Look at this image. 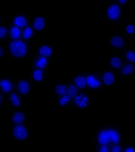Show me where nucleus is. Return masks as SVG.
Wrapping results in <instances>:
<instances>
[{
	"label": "nucleus",
	"instance_id": "f257e3e1",
	"mask_svg": "<svg viewBox=\"0 0 135 152\" xmlns=\"http://www.w3.org/2000/svg\"><path fill=\"white\" fill-rule=\"evenodd\" d=\"M30 56V41L19 39L9 41L5 57L10 60H26Z\"/></svg>",
	"mask_w": 135,
	"mask_h": 152
},
{
	"label": "nucleus",
	"instance_id": "f03ea898",
	"mask_svg": "<svg viewBox=\"0 0 135 152\" xmlns=\"http://www.w3.org/2000/svg\"><path fill=\"white\" fill-rule=\"evenodd\" d=\"M104 10V24H117L127 22L124 16L123 6L116 1L113 0L108 2Z\"/></svg>",
	"mask_w": 135,
	"mask_h": 152
},
{
	"label": "nucleus",
	"instance_id": "7ed1b4c3",
	"mask_svg": "<svg viewBox=\"0 0 135 152\" xmlns=\"http://www.w3.org/2000/svg\"><path fill=\"white\" fill-rule=\"evenodd\" d=\"M9 136L15 142L32 141V129L27 123L9 125Z\"/></svg>",
	"mask_w": 135,
	"mask_h": 152
},
{
	"label": "nucleus",
	"instance_id": "20e7f679",
	"mask_svg": "<svg viewBox=\"0 0 135 152\" xmlns=\"http://www.w3.org/2000/svg\"><path fill=\"white\" fill-rule=\"evenodd\" d=\"M87 87L91 92H101L105 88L99 71L84 72L81 74Z\"/></svg>",
	"mask_w": 135,
	"mask_h": 152
},
{
	"label": "nucleus",
	"instance_id": "39448f33",
	"mask_svg": "<svg viewBox=\"0 0 135 152\" xmlns=\"http://www.w3.org/2000/svg\"><path fill=\"white\" fill-rule=\"evenodd\" d=\"M13 89L21 96L23 101H27L32 94L30 83L25 78H12Z\"/></svg>",
	"mask_w": 135,
	"mask_h": 152
},
{
	"label": "nucleus",
	"instance_id": "423d86ee",
	"mask_svg": "<svg viewBox=\"0 0 135 152\" xmlns=\"http://www.w3.org/2000/svg\"><path fill=\"white\" fill-rule=\"evenodd\" d=\"M36 52L40 56L50 59L51 64L54 62V42H38L36 43Z\"/></svg>",
	"mask_w": 135,
	"mask_h": 152
},
{
	"label": "nucleus",
	"instance_id": "0eeeda50",
	"mask_svg": "<svg viewBox=\"0 0 135 152\" xmlns=\"http://www.w3.org/2000/svg\"><path fill=\"white\" fill-rule=\"evenodd\" d=\"M95 148L103 145H113L110 141V124L98 129L95 132Z\"/></svg>",
	"mask_w": 135,
	"mask_h": 152
},
{
	"label": "nucleus",
	"instance_id": "6e6552de",
	"mask_svg": "<svg viewBox=\"0 0 135 152\" xmlns=\"http://www.w3.org/2000/svg\"><path fill=\"white\" fill-rule=\"evenodd\" d=\"M32 18V16L30 14H27L24 10L22 12L15 10L10 16V23L20 28H23L30 24Z\"/></svg>",
	"mask_w": 135,
	"mask_h": 152
},
{
	"label": "nucleus",
	"instance_id": "1a4fd4ad",
	"mask_svg": "<svg viewBox=\"0 0 135 152\" xmlns=\"http://www.w3.org/2000/svg\"><path fill=\"white\" fill-rule=\"evenodd\" d=\"M72 105L77 110H90V97L85 91H79L73 99Z\"/></svg>",
	"mask_w": 135,
	"mask_h": 152
},
{
	"label": "nucleus",
	"instance_id": "9d476101",
	"mask_svg": "<svg viewBox=\"0 0 135 152\" xmlns=\"http://www.w3.org/2000/svg\"><path fill=\"white\" fill-rule=\"evenodd\" d=\"M30 24L37 34L45 32L49 26L48 19L45 15H38L32 17Z\"/></svg>",
	"mask_w": 135,
	"mask_h": 152
},
{
	"label": "nucleus",
	"instance_id": "9b49d317",
	"mask_svg": "<svg viewBox=\"0 0 135 152\" xmlns=\"http://www.w3.org/2000/svg\"><path fill=\"white\" fill-rule=\"evenodd\" d=\"M101 76V79L105 88L114 87L117 84L116 74L112 69H101L99 71Z\"/></svg>",
	"mask_w": 135,
	"mask_h": 152
},
{
	"label": "nucleus",
	"instance_id": "f8f14e48",
	"mask_svg": "<svg viewBox=\"0 0 135 152\" xmlns=\"http://www.w3.org/2000/svg\"><path fill=\"white\" fill-rule=\"evenodd\" d=\"M27 123L25 111L23 109H12L9 107V125Z\"/></svg>",
	"mask_w": 135,
	"mask_h": 152
},
{
	"label": "nucleus",
	"instance_id": "ddd939ff",
	"mask_svg": "<svg viewBox=\"0 0 135 152\" xmlns=\"http://www.w3.org/2000/svg\"><path fill=\"white\" fill-rule=\"evenodd\" d=\"M13 90L12 78L6 74H0V94L8 97Z\"/></svg>",
	"mask_w": 135,
	"mask_h": 152
},
{
	"label": "nucleus",
	"instance_id": "4468645a",
	"mask_svg": "<svg viewBox=\"0 0 135 152\" xmlns=\"http://www.w3.org/2000/svg\"><path fill=\"white\" fill-rule=\"evenodd\" d=\"M30 79L32 83H44L48 77L49 74L45 70L32 67L28 71Z\"/></svg>",
	"mask_w": 135,
	"mask_h": 152
},
{
	"label": "nucleus",
	"instance_id": "2eb2a0df",
	"mask_svg": "<svg viewBox=\"0 0 135 152\" xmlns=\"http://www.w3.org/2000/svg\"><path fill=\"white\" fill-rule=\"evenodd\" d=\"M50 64V59L40 56L35 51V54L32 56V67L45 70L49 74Z\"/></svg>",
	"mask_w": 135,
	"mask_h": 152
},
{
	"label": "nucleus",
	"instance_id": "dca6fc26",
	"mask_svg": "<svg viewBox=\"0 0 135 152\" xmlns=\"http://www.w3.org/2000/svg\"><path fill=\"white\" fill-rule=\"evenodd\" d=\"M126 37L121 33H114L109 39V42L113 50H123Z\"/></svg>",
	"mask_w": 135,
	"mask_h": 152
},
{
	"label": "nucleus",
	"instance_id": "f3484780",
	"mask_svg": "<svg viewBox=\"0 0 135 152\" xmlns=\"http://www.w3.org/2000/svg\"><path fill=\"white\" fill-rule=\"evenodd\" d=\"M110 141L112 145H121L123 144V136L121 129L116 125L110 124Z\"/></svg>",
	"mask_w": 135,
	"mask_h": 152
},
{
	"label": "nucleus",
	"instance_id": "a211bd4d",
	"mask_svg": "<svg viewBox=\"0 0 135 152\" xmlns=\"http://www.w3.org/2000/svg\"><path fill=\"white\" fill-rule=\"evenodd\" d=\"M21 30L22 28L12 23L9 24L7 26V36L4 42L21 39Z\"/></svg>",
	"mask_w": 135,
	"mask_h": 152
},
{
	"label": "nucleus",
	"instance_id": "6ab92c4d",
	"mask_svg": "<svg viewBox=\"0 0 135 152\" xmlns=\"http://www.w3.org/2000/svg\"><path fill=\"white\" fill-rule=\"evenodd\" d=\"M8 97L10 108L15 109L22 108L23 99L21 96L19 95L16 91L13 89Z\"/></svg>",
	"mask_w": 135,
	"mask_h": 152
},
{
	"label": "nucleus",
	"instance_id": "aec40b11",
	"mask_svg": "<svg viewBox=\"0 0 135 152\" xmlns=\"http://www.w3.org/2000/svg\"><path fill=\"white\" fill-rule=\"evenodd\" d=\"M37 37V33L30 23L23 28L21 30V39L28 41H34Z\"/></svg>",
	"mask_w": 135,
	"mask_h": 152
},
{
	"label": "nucleus",
	"instance_id": "412c9836",
	"mask_svg": "<svg viewBox=\"0 0 135 152\" xmlns=\"http://www.w3.org/2000/svg\"><path fill=\"white\" fill-rule=\"evenodd\" d=\"M124 64V60L122 55H110L109 67L113 70L119 71Z\"/></svg>",
	"mask_w": 135,
	"mask_h": 152
},
{
	"label": "nucleus",
	"instance_id": "4be33fe9",
	"mask_svg": "<svg viewBox=\"0 0 135 152\" xmlns=\"http://www.w3.org/2000/svg\"><path fill=\"white\" fill-rule=\"evenodd\" d=\"M135 64L124 61V64L118 71L121 73V77L127 78L131 76L132 77L133 74L135 72Z\"/></svg>",
	"mask_w": 135,
	"mask_h": 152
},
{
	"label": "nucleus",
	"instance_id": "5701e85b",
	"mask_svg": "<svg viewBox=\"0 0 135 152\" xmlns=\"http://www.w3.org/2000/svg\"><path fill=\"white\" fill-rule=\"evenodd\" d=\"M121 34L127 37H135V24L130 22H126L123 24L122 27Z\"/></svg>",
	"mask_w": 135,
	"mask_h": 152
},
{
	"label": "nucleus",
	"instance_id": "b1692460",
	"mask_svg": "<svg viewBox=\"0 0 135 152\" xmlns=\"http://www.w3.org/2000/svg\"><path fill=\"white\" fill-rule=\"evenodd\" d=\"M68 83H60L55 85L54 87V94L56 97V100L66 94Z\"/></svg>",
	"mask_w": 135,
	"mask_h": 152
},
{
	"label": "nucleus",
	"instance_id": "393cba45",
	"mask_svg": "<svg viewBox=\"0 0 135 152\" xmlns=\"http://www.w3.org/2000/svg\"><path fill=\"white\" fill-rule=\"evenodd\" d=\"M73 82L77 86L80 91H85L87 90V87L85 80L81 74H77L71 78Z\"/></svg>",
	"mask_w": 135,
	"mask_h": 152
},
{
	"label": "nucleus",
	"instance_id": "a878e982",
	"mask_svg": "<svg viewBox=\"0 0 135 152\" xmlns=\"http://www.w3.org/2000/svg\"><path fill=\"white\" fill-rule=\"evenodd\" d=\"M79 89L77 87L74 83L73 82L71 79H69V82H68L66 94L69 95L71 99H73L79 92Z\"/></svg>",
	"mask_w": 135,
	"mask_h": 152
},
{
	"label": "nucleus",
	"instance_id": "bb28decb",
	"mask_svg": "<svg viewBox=\"0 0 135 152\" xmlns=\"http://www.w3.org/2000/svg\"><path fill=\"white\" fill-rule=\"evenodd\" d=\"M7 34V26L5 23V17L1 15V19L0 22V43L4 42L6 39Z\"/></svg>",
	"mask_w": 135,
	"mask_h": 152
},
{
	"label": "nucleus",
	"instance_id": "cd10ccee",
	"mask_svg": "<svg viewBox=\"0 0 135 152\" xmlns=\"http://www.w3.org/2000/svg\"><path fill=\"white\" fill-rule=\"evenodd\" d=\"M55 102L57 105L60 106L61 107L68 106L72 105L73 99H71L69 95L66 94L64 96H62L61 97L59 98V99L56 100Z\"/></svg>",
	"mask_w": 135,
	"mask_h": 152
},
{
	"label": "nucleus",
	"instance_id": "c85d7f7f",
	"mask_svg": "<svg viewBox=\"0 0 135 152\" xmlns=\"http://www.w3.org/2000/svg\"><path fill=\"white\" fill-rule=\"evenodd\" d=\"M124 54L123 57L125 61L135 64V52L134 48L132 49H124Z\"/></svg>",
	"mask_w": 135,
	"mask_h": 152
},
{
	"label": "nucleus",
	"instance_id": "c756f323",
	"mask_svg": "<svg viewBox=\"0 0 135 152\" xmlns=\"http://www.w3.org/2000/svg\"><path fill=\"white\" fill-rule=\"evenodd\" d=\"M111 148L112 145H103L95 148V151L98 152H111Z\"/></svg>",
	"mask_w": 135,
	"mask_h": 152
},
{
	"label": "nucleus",
	"instance_id": "7c9ffc66",
	"mask_svg": "<svg viewBox=\"0 0 135 152\" xmlns=\"http://www.w3.org/2000/svg\"><path fill=\"white\" fill-rule=\"evenodd\" d=\"M123 148L122 144L121 145H113L111 148V152H123Z\"/></svg>",
	"mask_w": 135,
	"mask_h": 152
},
{
	"label": "nucleus",
	"instance_id": "2f4dec72",
	"mask_svg": "<svg viewBox=\"0 0 135 152\" xmlns=\"http://www.w3.org/2000/svg\"><path fill=\"white\" fill-rule=\"evenodd\" d=\"M114 1H116L121 6H123L124 5H129L132 2H133L134 0H114Z\"/></svg>",
	"mask_w": 135,
	"mask_h": 152
},
{
	"label": "nucleus",
	"instance_id": "473e14b6",
	"mask_svg": "<svg viewBox=\"0 0 135 152\" xmlns=\"http://www.w3.org/2000/svg\"><path fill=\"white\" fill-rule=\"evenodd\" d=\"M6 53V50L5 47H4L2 45L0 44V59L3 58L5 57Z\"/></svg>",
	"mask_w": 135,
	"mask_h": 152
},
{
	"label": "nucleus",
	"instance_id": "72a5a7b5",
	"mask_svg": "<svg viewBox=\"0 0 135 152\" xmlns=\"http://www.w3.org/2000/svg\"><path fill=\"white\" fill-rule=\"evenodd\" d=\"M5 96L1 94H0V109H2L3 106L4 104V101L5 99Z\"/></svg>",
	"mask_w": 135,
	"mask_h": 152
},
{
	"label": "nucleus",
	"instance_id": "f704fd0d",
	"mask_svg": "<svg viewBox=\"0 0 135 152\" xmlns=\"http://www.w3.org/2000/svg\"><path fill=\"white\" fill-rule=\"evenodd\" d=\"M135 151V148L134 145L129 147L125 149H123V152H134Z\"/></svg>",
	"mask_w": 135,
	"mask_h": 152
},
{
	"label": "nucleus",
	"instance_id": "c9c22d12",
	"mask_svg": "<svg viewBox=\"0 0 135 152\" xmlns=\"http://www.w3.org/2000/svg\"><path fill=\"white\" fill-rule=\"evenodd\" d=\"M1 14L0 13V22H1Z\"/></svg>",
	"mask_w": 135,
	"mask_h": 152
}]
</instances>
